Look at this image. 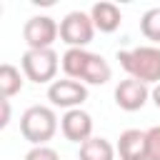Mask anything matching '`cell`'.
I'll return each instance as SVG.
<instances>
[{
  "mask_svg": "<svg viewBox=\"0 0 160 160\" xmlns=\"http://www.w3.org/2000/svg\"><path fill=\"white\" fill-rule=\"evenodd\" d=\"M148 135V160H160V125L145 130Z\"/></svg>",
  "mask_w": 160,
  "mask_h": 160,
  "instance_id": "9a60e30c",
  "label": "cell"
},
{
  "mask_svg": "<svg viewBox=\"0 0 160 160\" xmlns=\"http://www.w3.org/2000/svg\"><path fill=\"white\" fill-rule=\"evenodd\" d=\"M58 35H60V25L52 18H48V15H32L25 22V28H22V38L28 42V50L52 48Z\"/></svg>",
  "mask_w": 160,
  "mask_h": 160,
  "instance_id": "5b68a950",
  "label": "cell"
},
{
  "mask_svg": "<svg viewBox=\"0 0 160 160\" xmlns=\"http://www.w3.org/2000/svg\"><path fill=\"white\" fill-rule=\"evenodd\" d=\"M120 65L125 72L140 82H160V48L155 45H140L132 50H120L118 52Z\"/></svg>",
  "mask_w": 160,
  "mask_h": 160,
  "instance_id": "6da1fadb",
  "label": "cell"
},
{
  "mask_svg": "<svg viewBox=\"0 0 160 160\" xmlns=\"http://www.w3.org/2000/svg\"><path fill=\"white\" fill-rule=\"evenodd\" d=\"M112 70L108 65V60L98 52H90L88 55V62H85V70H82V82L88 85H105L110 80Z\"/></svg>",
  "mask_w": 160,
  "mask_h": 160,
  "instance_id": "8fae6325",
  "label": "cell"
},
{
  "mask_svg": "<svg viewBox=\"0 0 160 160\" xmlns=\"http://www.w3.org/2000/svg\"><path fill=\"white\" fill-rule=\"evenodd\" d=\"M48 100L55 108H65V110H75L88 100V88L80 80L65 78V80H55L48 88Z\"/></svg>",
  "mask_w": 160,
  "mask_h": 160,
  "instance_id": "8992f818",
  "label": "cell"
},
{
  "mask_svg": "<svg viewBox=\"0 0 160 160\" xmlns=\"http://www.w3.org/2000/svg\"><path fill=\"white\" fill-rule=\"evenodd\" d=\"M140 32L152 40V42H160V8H150L142 18H140Z\"/></svg>",
  "mask_w": 160,
  "mask_h": 160,
  "instance_id": "5bb4252c",
  "label": "cell"
},
{
  "mask_svg": "<svg viewBox=\"0 0 160 160\" xmlns=\"http://www.w3.org/2000/svg\"><path fill=\"white\" fill-rule=\"evenodd\" d=\"M20 132L28 142L35 145H45L55 132H58V115L52 108L48 105H32L22 112L20 118Z\"/></svg>",
  "mask_w": 160,
  "mask_h": 160,
  "instance_id": "7a4b0ae2",
  "label": "cell"
},
{
  "mask_svg": "<svg viewBox=\"0 0 160 160\" xmlns=\"http://www.w3.org/2000/svg\"><path fill=\"white\" fill-rule=\"evenodd\" d=\"M25 160H60V155H58V150H52L48 145H35L32 150H28Z\"/></svg>",
  "mask_w": 160,
  "mask_h": 160,
  "instance_id": "2e32d148",
  "label": "cell"
},
{
  "mask_svg": "<svg viewBox=\"0 0 160 160\" xmlns=\"http://www.w3.org/2000/svg\"><path fill=\"white\" fill-rule=\"evenodd\" d=\"M0 105H2V115H0V128H8V122H10V100H8V98H2V100H0Z\"/></svg>",
  "mask_w": 160,
  "mask_h": 160,
  "instance_id": "e0dca14e",
  "label": "cell"
},
{
  "mask_svg": "<svg viewBox=\"0 0 160 160\" xmlns=\"http://www.w3.org/2000/svg\"><path fill=\"white\" fill-rule=\"evenodd\" d=\"M22 90V75L15 65L10 62H2L0 65V92L2 98H12L15 92Z\"/></svg>",
  "mask_w": 160,
  "mask_h": 160,
  "instance_id": "4fadbf2b",
  "label": "cell"
},
{
  "mask_svg": "<svg viewBox=\"0 0 160 160\" xmlns=\"http://www.w3.org/2000/svg\"><path fill=\"white\" fill-rule=\"evenodd\" d=\"M148 98H150L148 85L140 82V80H135V78L120 80L118 88H115V102H118V108H122V110H128V112L140 110V108L148 102Z\"/></svg>",
  "mask_w": 160,
  "mask_h": 160,
  "instance_id": "52a82bcc",
  "label": "cell"
},
{
  "mask_svg": "<svg viewBox=\"0 0 160 160\" xmlns=\"http://www.w3.org/2000/svg\"><path fill=\"white\" fill-rule=\"evenodd\" d=\"M22 72L28 80L42 85V82H55V75H58V68H60V58L52 48H45V50H25L22 52Z\"/></svg>",
  "mask_w": 160,
  "mask_h": 160,
  "instance_id": "3957f363",
  "label": "cell"
},
{
  "mask_svg": "<svg viewBox=\"0 0 160 160\" xmlns=\"http://www.w3.org/2000/svg\"><path fill=\"white\" fill-rule=\"evenodd\" d=\"M118 155H120V160H148V135L135 128L120 132Z\"/></svg>",
  "mask_w": 160,
  "mask_h": 160,
  "instance_id": "9c48e42d",
  "label": "cell"
},
{
  "mask_svg": "<svg viewBox=\"0 0 160 160\" xmlns=\"http://www.w3.org/2000/svg\"><path fill=\"white\" fill-rule=\"evenodd\" d=\"M150 98H152V102H155V105L160 108V82H158V85H155V88L150 90Z\"/></svg>",
  "mask_w": 160,
  "mask_h": 160,
  "instance_id": "ac0fdd59",
  "label": "cell"
},
{
  "mask_svg": "<svg viewBox=\"0 0 160 160\" xmlns=\"http://www.w3.org/2000/svg\"><path fill=\"white\" fill-rule=\"evenodd\" d=\"M90 18H92L95 30H100V32H115L122 22L120 8L115 2H95L90 8Z\"/></svg>",
  "mask_w": 160,
  "mask_h": 160,
  "instance_id": "30bf717a",
  "label": "cell"
},
{
  "mask_svg": "<svg viewBox=\"0 0 160 160\" xmlns=\"http://www.w3.org/2000/svg\"><path fill=\"white\" fill-rule=\"evenodd\" d=\"M80 160H115V148L105 138H90L80 145Z\"/></svg>",
  "mask_w": 160,
  "mask_h": 160,
  "instance_id": "7c38bea8",
  "label": "cell"
},
{
  "mask_svg": "<svg viewBox=\"0 0 160 160\" xmlns=\"http://www.w3.org/2000/svg\"><path fill=\"white\" fill-rule=\"evenodd\" d=\"M92 32H95L92 18L88 12H82V10L68 12L62 18V22H60V40L68 48H85L92 40Z\"/></svg>",
  "mask_w": 160,
  "mask_h": 160,
  "instance_id": "277c9868",
  "label": "cell"
},
{
  "mask_svg": "<svg viewBox=\"0 0 160 160\" xmlns=\"http://www.w3.org/2000/svg\"><path fill=\"white\" fill-rule=\"evenodd\" d=\"M60 130H62V135L70 140V142H85V140H90L92 138V118L85 112V110H80V108H75V110H68L62 118H60Z\"/></svg>",
  "mask_w": 160,
  "mask_h": 160,
  "instance_id": "ba28073f",
  "label": "cell"
}]
</instances>
